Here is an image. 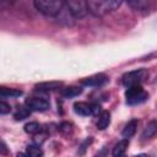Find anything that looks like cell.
<instances>
[{"label": "cell", "mask_w": 157, "mask_h": 157, "mask_svg": "<svg viewBox=\"0 0 157 157\" xmlns=\"http://www.w3.org/2000/svg\"><path fill=\"white\" fill-rule=\"evenodd\" d=\"M120 5H121L120 0H88L86 1L87 12L97 17L104 16L105 13L118 10Z\"/></svg>", "instance_id": "cell-1"}, {"label": "cell", "mask_w": 157, "mask_h": 157, "mask_svg": "<svg viewBox=\"0 0 157 157\" xmlns=\"http://www.w3.org/2000/svg\"><path fill=\"white\" fill-rule=\"evenodd\" d=\"M64 4L63 0H36L33 2L37 11L50 17H55L64 7Z\"/></svg>", "instance_id": "cell-2"}, {"label": "cell", "mask_w": 157, "mask_h": 157, "mask_svg": "<svg viewBox=\"0 0 157 157\" xmlns=\"http://www.w3.org/2000/svg\"><path fill=\"white\" fill-rule=\"evenodd\" d=\"M125 98H126L128 104L135 105V104H140L145 102L148 98V93L141 87V85H135V86L128 87L125 92Z\"/></svg>", "instance_id": "cell-3"}, {"label": "cell", "mask_w": 157, "mask_h": 157, "mask_svg": "<svg viewBox=\"0 0 157 157\" xmlns=\"http://www.w3.org/2000/svg\"><path fill=\"white\" fill-rule=\"evenodd\" d=\"M65 5L67 6L69 11L71 12V15L74 16V18H82L85 17L88 12H87V6H86V1L82 0H69L65 1Z\"/></svg>", "instance_id": "cell-4"}, {"label": "cell", "mask_w": 157, "mask_h": 157, "mask_svg": "<svg viewBox=\"0 0 157 157\" xmlns=\"http://www.w3.org/2000/svg\"><path fill=\"white\" fill-rule=\"evenodd\" d=\"M145 76H146V71L144 69L134 70V71H130V72H126L125 75H123L121 82L125 87H131L135 85H140V82L145 78Z\"/></svg>", "instance_id": "cell-5"}, {"label": "cell", "mask_w": 157, "mask_h": 157, "mask_svg": "<svg viewBox=\"0 0 157 157\" xmlns=\"http://www.w3.org/2000/svg\"><path fill=\"white\" fill-rule=\"evenodd\" d=\"M26 105L29 108V110L36 112H45L50 108V103L48 99L42 97H29L26 99Z\"/></svg>", "instance_id": "cell-6"}, {"label": "cell", "mask_w": 157, "mask_h": 157, "mask_svg": "<svg viewBox=\"0 0 157 157\" xmlns=\"http://www.w3.org/2000/svg\"><path fill=\"white\" fill-rule=\"evenodd\" d=\"M56 22H59L60 25H64V26H72L75 23V18L74 16L71 15V12L69 11L67 6L64 4V7L61 9V11L54 17Z\"/></svg>", "instance_id": "cell-7"}, {"label": "cell", "mask_w": 157, "mask_h": 157, "mask_svg": "<svg viewBox=\"0 0 157 157\" xmlns=\"http://www.w3.org/2000/svg\"><path fill=\"white\" fill-rule=\"evenodd\" d=\"M107 81H108V77L104 74H96L93 76L83 78L81 81V83L85 86H88V87H98V86L104 85Z\"/></svg>", "instance_id": "cell-8"}, {"label": "cell", "mask_w": 157, "mask_h": 157, "mask_svg": "<svg viewBox=\"0 0 157 157\" xmlns=\"http://www.w3.org/2000/svg\"><path fill=\"white\" fill-rule=\"evenodd\" d=\"M61 86H63V82H60V81H49V82L37 83L34 86V88L37 91H42V92H50V91H55V90L60 88Z\"/></svg>", "instance_id": "cell-9"}, {"label": "cell", "mask_w": 157, "mask_h": 157, "mask_svg": "<svg viewBox=\"0 0 157 157\" xmlns=\"http://www.w3.org/2000/svg\"><path fill=\"white\" fill-rule=\"evenodd\" d=\"M74 110L76 114L82 115V117H87L92 114V108L91 104L86 103V102H76L74 104Z\"/></svg>", "instance_id": "cell-10"}, {"label": "cell", "mask_w": 157, "mask_h": 157, "mask_svg": "<svg viewBox=\"0 0 157 157\" xmlns=\"http://www.w3.org/2000/svg\"><path fill=\"white\" fill-rule=\"evenodd\" d=\"M128 146H129V140H128V139L120 140V141H119L118 144H115V146L113 147L112 156H113V157H121V156H124L125 151L128 150Z\"/></svg>", "instance_id": "cell-11"}, {"label": "cell", "mask_w": 157, "mask_h": 157, "mask_svg": "<svg viewBox=\"0 0 157 157\" xmlns=\"http://www.w3.org/2000/svg\"><path fill=\"white\" fill-rule=\"evenodd\" d=\"M22 93L23 92L21 90L0 86V97H4V98H16V97L22 96Z\"/></svg>", "instance_id": "cell-12"}, {"label": "cell", "mask_w": 157, "mask_h": 157, "mask_svg": "<svg viewBox=\"0 0 157 157\" xmlns=\"http://www.w3.org/2000/svg\"><path fill=\"white\" fill-rule=\"evenodd\" d=\"M137 124H139V121L136 120V119H132V120H130L126 125H125V128L123 129V131H121V135H123V137H125V139H129V137H131V136H134L135 135V132H136V128H137Z\"/></svg>", "instance_id": "cell-13"}, {"label": "cell", "mask_w": 157, "mask_h": 157, "mask_svg": "<svg viewBox=\"0 0 157 157\" xmlns=\"http://www.w3.org/2000/svg\"><path fill=\"white\" fill-rule=\"evenodd\" d=\"M81 93H82V87H78V86H69L61 91V96L64 98H74Z\"/></svg>", "instance_id": "cell-14"}, {"label": "cell", "mask_w": 157, "mask_h": 157, "mask_svg": "<svg viewBox=\"0 0 157 157\" xmlns=\"http://www.w3.org/2000/svg\"><path fill=\"white\" fill-rule=\"evenodd\" d=\"M156 132H157V121H156V120H152V121H150V124L145 128V130H144V132H142V139H145V140L152 139V137H155Z\"/></svg>", "instance_id": "cell-15"}, {"label": "cell", "mask_w": 157, "mask_h": 157, "mask_svg": "<svg viewBox=\"0 0 157 157\" xmlns=\"http://www.w3.org/2000/svg\"><path fill=\"white\" fill-rule=\"evenodd\" d=\"M110 124V113L109 112H102L99 118H98V121H97V128L99 130H104L105 128H108V125Z\"/></svg>", "instance_id": "cell-16"}, {"label": "cell", "mask_w": 157, "mask_h": 157, "mask_svg": "<svg viewBox=\"0 0 157 157\" xmlns=\"http://www.w3.org/2000/svg\"><path fill=\"white\" fill-rule=\"evenodd\" d=\"M31 115V110L27 105H18L15 114H13V118L16 120H25L26 118H28Z\"/></svg>", "instance_id": "cell-17"}, {"label": "cell", "mask_w": 157, "mask_h": 157, "mask_svg": "<svg viewBox=\"0 0 157 157\" xmlns=\"http://www.w3.org/2000/svg\"><path fill=\"white\" fill-rule=\"evenodd\" d=\"M128 5L131 6L136 11H144V10L148 9L150 1H147V0H130V1H128Z\"/></svg>", "instance_id": "cell-18"}, {"label": "cell", "mask_w": 157, "mask_h": 157, "mask_svg": "<svg viewBox=\"0 0 157 157\" xmlns=\"http://www.w3.org/2000/svg\"><path fill=\"white\" fill-rule=\"evenodd\" d=\"M25 153H26L27 157H42L43 156L42 148L39 146H37V145H29V146H27Z\"/></svg>", "instance_id": "cell-19"}, {"label": "cell", "mask_w": 157, "mask_h": 157, "mask_svg": "<svg viewBox=\"0 0 157 157\" xmlns=\"http://www.w3.org/2000/svg\"><path fill=\"white\" fill-rule=\"evenodd\" d=\"M25 131L27 134H32V135H36L37 132L40 131V125L37 123V121H29L25 125Z\"/></svg>", "instance_id": "cell-20"}, {"label": "cell", "mask_w": 157, "mask_h": 157, "mask_svg": "<svg viewBox=\"0 0 157 157\" xmlns=\"http://www.w3.org/2000/svg\"><path fill=\"white\" fill-rule=\"evenodd\" d=\"M92 141H93V139H92L91 136H88L87 139H85V140L82 141V144L80 145V147H78V155H83L85 151H86V148L92 144Z\"/></svg>", "instance_id": "cell-21"}, {"label": "cell", "mask_w": 157, "mask_h": 157, "mask_svg": "<svg viewBox=\"0 0 157 157\" xmlns=\"http://www.w3.org/2000/svg\"><path fill=\"white\" fill-rule=\"evenodd\" d=\"M45 139H47V134L45 132H37L36 135H34V142L37 144V146H39V145H42L44 141H45Z\"/></svg>", "instance_id": "cell-22"}, {"label": "cell", "mask_w": 157, "mask_h": 157, "mask_svg": "<svg viewBox=\"0 0 157 157\" xmlns=\"http://www.w3.org/2000/svg\"><path fill=\"white\" fill-rule=\"evenodd\" d=\"M11 112V105L5 101L0 99V114H9Z\"/></svg>", "instance_id": "cell-23"}, {"label": "cell", "mask_w": 157, "mask_h": 157, "mask_svg": "<svg viewBox=\"0 0 157 157\" xmlns=\"http://www.w3.org/2000/svg\"><path fill=\"white\" fill-rule=\"evenodd\" d=\"M59 130L61 132H64V134H69V132L72 131V125L70 123H66V121L65 123H61L60 126H59Z\"/></svg>", "instance_id": "cell-24"}, {"label": "cell", "mask_w": 157, "mask_h": 157, "mask_svg": "<svg viewBox=\"0 0 157 157\" xmlns=\"http://www.w3.org/2000/svg\"><path fill=\"white\" fill-rule=\"evenodd\" d=\"M0 153H1V155H5V156H7V155L10 153L7 145H6L1 139H0Z\"/></svg>", "instance_id": "cell-25"}, {"label": "cell", "mask_w": 157, "mask_h": 157, "mask_svg": "<svg viewBox=\"0 0 157 157\" xmlns=\"http://www.w3.org/2000/svg\"><path fill=\"white\" fill-rule=\"evenodd\" d=\"M107 156H108V148L107 147H102L94 157H107Z\"/></svg>", "instance_id": "cell-26"}, {"label": "cell", "mask_w": 157, "mask_h": 157, "mask_svg": "<svg viewBox=\"0 0 157 157\" xmlns=\"http://www.w3.org/2000/svg\"><path fill=\"white\" fill-rule=\"evenodd\" d=\"M91 108H92V114L97 115L98 113H101V105L99 104H91Z\"/></svg>", "instance_id": "cell-27"}, {"label": "cell", "mask_w": 157, "mask_h": 157, "mask_svg": "<svg viewBox=\"0 0 157 157\" xmlns=\"http://www.w3.org/2000/svg\"><path fill=\"white\" fill-rule=\"evenodd\" d=\"M17 157H27V156H26V153L20 152V153H17Z\"/></svg>", "instance_id": "cell-28"}, {"label": "cell", "mask_w": 157, "mask_h": 157, "mask_svg": "<svg viewBox=\"0 0 157 157\" xmlns=\"http://www.w3.org/2000/svg\"><path fill=\"white\" fill-rule=\"evenodd\" d=\"M135 157H147V155H145V153H141V155H137V156H135Z\"/></svg>", "instance_id": "cell-29"}, {"label": "cell", "mask_w": 157, "mask_h": 157, "mask_svg": "<svg viewBox=\"0 0 157 157\" xmlns=\"http://www.w3.org/2000/svg\"><path fill=\"white\" fill-rule=\"evenodd\" d=\"M121 157H125V156H121Z\"/></svg>", "instance_id": "cell-30"}]
</instances>
